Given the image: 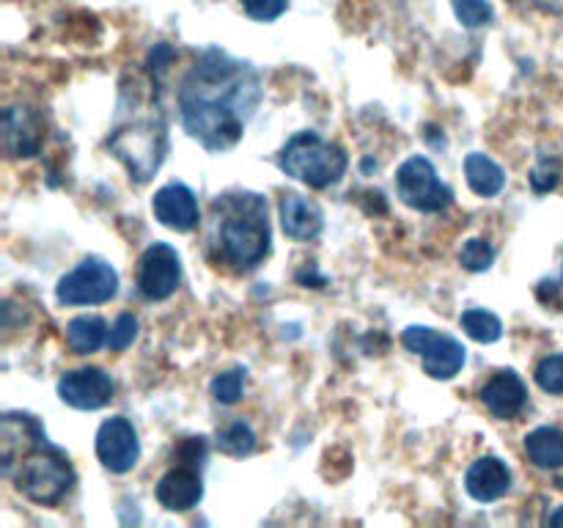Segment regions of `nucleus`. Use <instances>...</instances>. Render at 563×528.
<instances>
[{
    "label": "nucleus",
    "instance_id": "b1692460",
    "mask_svg": "<svg viewBox=\"0 0 563 528\" xmlns=\"http://www.w3.org/2000/svg\"><path fill=\"white\" fill-rule=\"evenodd\" d=\"M495 262V248L489 245L482 237H473L465 242V248L460 251V264L471 273H487Z\"/></svg>",
    "mask_w": 563,
    "mask_h": 528
},
{
    "label": "nucleus",
    "instance_id": "2eb2a0df",
    "mask_svg": "<svg viewBox=\"0 0 563 528\" xmlns=\"http://www.w3.org/2000/svg\"><path fill=\"white\" fill-rule=\"evenodd\" d=\"M465 490L478 504H493L511 490V471L500 457H478L465 473Z\"/></svg>",
    "mask_w": 563,
    "mask_h": 528
},
{
    "label": "nucleus",
    "instance_id": "423d86ee",
    "mask_svg": "<svg viewBox=\"0 0 563 528\" xmlns=\"http://www.w3.org/2000/svg\"><path fill=\"white\" fill-rule=\"evenodd\" d=\"M119 295V273L104 258L86 256L55 286L60 306H99Z\"/></svg>",
    "mask_w": 563,
    "mask_h": 528
},
{
    "label": "nucleus",
    "instance_id": "ddd939ff",
    "mask_svg": "<svg viewBox=\"0 0 563 528\" xmlns=\"http://www.w3.org/2000/svg\"><path fill=\"white\" fill-rule=\"evenodd\" d=\"M154 495H157L159 506L168 512L192 509V506L201 504L203 498L201 468L179 462V465H174L163 479H159Z\"/></svg>",
    "mask_w": 563,
    "mask_h": 528
},
{
    "label": "nucleus",
    "instance_id": "393cba45",
    "mask_svg": "<svg viewBox=\"0 0 563 528\" xmlns=\"http://www.w3.org/2000/svg\"><path fill=\"white\" fill-rule=\"evenodd\" d=\"M533 377H537V385L544 391V394L561 396L563 394V355L555 352V355L542 358V361L537 363Z\"/></svg>",
    "mask_w": 563,
    "mask_h": 528
},
{
    "label": "nucleus",
    "instance_id": "c756f323",
    "mask_svg": "<svg viewBox=\"0 0 563 528\" xmlns=\"http://www.w3.org/2000/svg\"><path fill=\"white\" fill-rule=\"evenodd\" d=\"M174 460L201 468V462L207 460V440H203V438H185L179 443V449L174 451Z\"/></svg>",
    "mask_w": 563,
    "mask_h": 528
},
{
    "label": "nucleus",
    "instance_id": "9b49d317",
    "mask_svg": "<svg viewBox=\"0 0 563 528\" xmlns=\"http://www.w3.org/2000/svg\"><path fill=\"white\" fill-rule=\"evenodd\" d=\"M97 457L110 473H126L137 465L141 457V440L130 418L113 416L99 427L97 432Z\"/></svg>",
    "mask_w": 563,
    "mask_h": 528
},
{
    "label": "nucleus",
    "instance_id": "1a4fd4ad",
    "mask_svg": "<svg viewBox=\"0 0 563 528\" xmlns=\"http://www.w3.org/2000/svg\"><path fill=\"white\" fill-rule=\"evenodd\" d=\"M181 280V258L176 248L168 242H154L143 251L141 262H137L135 286L141 292L143 300L163 302L179 289Z\"/></svg>",
    "mask_w": 563,
    "mask_h": 528
},
{
    "label": "nucleus",
    "instance_id": "4468645a",
    "mask_svg": "<svg viewBox=\"0 0 563 528\" xmlns=\"http://www.w3.org/2000/svg\"><path fill=\"white\" fill-rule=\"evenodd\" d=\"M482 402L495 418L500 421H511V418L520 416L528 405V388L522 383L520 374L515 369H500L493 377L484 383L482 388Z\"/></svg>",
    "mask_w": 563,
    "mask_h": 528
},
{
    "label": "nucleus",
    "instance_id": "f03ea898",
    "mask_svg": "<svg viewBox=\"0 0 563 528\" xmlns=\"http://www.w3.org/2000/svg\"><path fill=\"white\" fill-rule=\"evenodd\" d=\"M0 471L14 482L16 493L38 506L60 504L77 482L69 454L49 443L44 427L31 413H3Z\"/></svg>",
    "mask_w": 563,
    "mask_h": 528
},
{
    "label": "nucleus",
    "instance_id": "412c9836",
    "mask_svg": "<svg viewBox=\"0 0 563 528\" xmlns=\"http://www.w3.org/2000/svg\"><path fill=\"white\" fill-rule=\"evenodd\" d=\"M462 330H465L471 339L482 341V344H493L504 336V322L500 317H495L487 308H471V311L462 314Z\"/></svg>",
    "mask_w": 563,
    "mask_h": 528
},
{
    "label": "nucleus",
    "instance_id": "9d476101",
    "mask_svg": "<svg viewBox=\"0 0 563 528\" xmlns=\"http://www.w3.org/2000/svg\"><path fill=\"white\" fill-rule=\"evenodd\" d=\"M58 396L75 410H102L113 402L115 383L99 366H82L58 380Z\"/></svg>",
    "mask_w": 563,
    "mask_h": 528
},
{
    "label": "nucleus",
    "instance_id": "5701e85b",
    "mask_svg": "<svg viewBox=\"0 0 563 528\" xmlns=\"http://www.w3.org/2000/svg\"><path fill=\"white\" fill-rule=\"evenodd\" d=\"M214 402L220 405H234L242 399V391H245V369H229V372L218 374L209 385Z\"/></svg>",
    "mask_w": 563,
    "mask_h": 528
},
{
    "label": "nucleus",
    "instance_id": "c85d7f7f",
    "mask_svg": "<svg viewBox=\"0 0 563 528\" xmlns=\"http://www.w3.org/2000/svg\"><path fill=\"white\" fill-rule=\"evenodd\" d=\"M135 339H137V319L132 317V314H119V319H115L113 328H110L108 346L113 352H121L126 350Z\"/></svg>",
    "mask_w": 563,
    "mask_h": 528
},
{
    "label": "nucleus",
    "instance_id": "bb28decb",
    "mask_svg": "<svg viewBox=\"0 0 563 528\" xmlns=\"http://www.w3.org/2000/svg\"><path fill=\"white\" fill-rule=\"evenodd\" d=\"M561 170H563V165L555 154H542V157H539V163L533 165V170H531L533 193L555 190V185L561 182Z\"/></svg>",
    "mask_w": 563,
    "mask_h": 528
},
{
    "label": "nucleus",
    "instance_id": "a878e982",
    "mask_svg": "<svg viewBox=\"0 0 563 528\" xmlns=\"http://www.w3.org/2000/svg\"><path fill=\"white\" fill-rule=\"evenodd\" d=\"M454 14L465 28H484L493 22L495 9L489 0H454Z\"/></svg>",
    "mask_w": 563,
    "mask_h": 528
},
{
    "label": "nucleus",
    "instance_id": "4be33fe9",
    "mask_svg": "<svg viewBox=\"0 0 563 528\" xmlns=\"http://www.w3.org/2000/svg\"><path fill=\"white\" fill-rule=\"evenodd\" d=\"M218 449L229 457H247L256 449V432L242 418L225 424L218 432Z\"/></svg>",
    "mask_w": 563,
    "mask_h": 528
},
{
    "label": "nucleus",
    "instance_id": "f8f14e48",
    "mask_svg": "<svg viewBox=\"0 0 563 528\" xmlns=\"http://www.w3.org/2000/svg\"><path fill=\"white\" fill-rule=\"evenodd\" d=\"M154 218L170 231H179V234H187V231L196 229L201 223V209H198L196 193L190 190L181 182H168V185L159 187L152 198Z\"/></svg>",
    "mask_w": 563,
    "mask_h": 528
},
{
    "label": "nucleus",
    "instance_id": "f3484780",
    "mask_svg": "<svg viewBox=\"0 0 563 528\" xmlns=\"http://www.w3.org/2000/svg\"><path fill=\"white\" fill-rule=\"evenodd\" d=\"M3 143L9 157H33L42 148L36 121L25 108H9L3 113Z\"/></svg>",
    "mask_w": 563,
    "mask_h": 528
},
{
    "label": "nucleus",
    "instance_id": "6ab92c4d",
    "mask_svg": "<svg viewBox=\"0 0 563 528\" xmlns=\"http://www.w3.org/2000/svg\"><path fill=\"white\" fill-rule=\"evenodd\" d=\"M526 454L528 460L544 471H555L563 465V429L559 427H539L526 435Z\"/></svg>",
    "mask_w": 563,
    "mask_h": 528
},
{
    "label": "nucleus",
    "instance_id": "39448f33",
    "mask_svg": "<svg viewBox=\"0 0 563 528\" xmlns=\"http://www.w3.org/2000/svg\"><path fill=\"white\" fill-rule=\"evenodd\" d=\"M278 168L291 179L308 187H333L344 179L350 168V154L335 141H328L319 132L302 130L284 143L278 154Z\"/></svg>",
    "mask_w": 563,
    "mask_h": 528
},
{
    "label": "nucleus",
    "instance_id": "7c9ffc66",
    "mask_svg": "<svg viewBox=\"0 0 563 528\" xmlns=\"http://www.w3.org/2000/svg\"><path fill=\"white\" fill-rule=\"evenodd\" d=\"M550 522H553V526H563V506H559V509L550 515Z\"/></svg>",
    "mask_w": 563,
    "mask_h": 528
},
{
    "label": "nucleus",
    "instance_id": "f257e3e1",
    "mask_svg": "<svg viewBox=\"0 0 563 528\" xmlns=\"http://www.w3.org/2000/svg\"><path fill=\"white\" fill-rule=\"evenodd\" d=\"M262 97V77L251 64L207 50L181 77L176 102L187 135L207 152L223 154L242 141Z\"/></svg>",
    "mask_w": 563,
    "mask_h": 528
},
{
    "label": "nucleus",
    "instance_id": "2f4dec72",
    "mask_svg": "<svg viewBox=\"0 0 563 528\" xmlns=\"http://www.w3.org/2000/svg\"><path fill=\"white\" fill-rule=\"evenodd\" d=\"M555 286V289H563V273H561V280H559V284H553Z\"/></svg>",
    "mask_w": 563,
    "mask_h": 528
},
{
    "label": "nucleus",
    "instance_id": "aec40b11",
    "mask_svg": "<svg viewBox=\"0 0 563 528\" xmlns=\"http://www.w3.org/2000/svg\"><path fill=\"white\" fill-rule=\"evenodd\" d=\"M108 324H104L102 317H93V314H82V317H75L69 324H66V341H69L71 350L77 355H91L99 346L108 344Z\"/></svg>",
    "mask_w": 563,
    "mask_h": 528
},
{
    "label": "nucleus",
    "instance_id": "20e7f679",
    "mask_svg": "<svg viewBox=\"0 0 563 528\" xmlns=\"http://www.w3.org/2000/svg\"><path fill=\"white\" fill-rule=\"evenodd\" d=\"M214 251L218 262L236 273H251L267 258L269 242V215L267 201L258 193L236 190L214 198Z\"/></svg>",
    "mask_w": 563,
    "mask_h": 528
},
{
    "label": "nucleus",
    "instance_id": "0eeeda50",
    "mask_svg": "<svg viewBox=\"0 0 563 528\" xmlns=\"http://www.w3.org/2000/svg\"><path fill=\"white\" fill-rule=\"evenodd\" d=\"M396 196L401 198V204L418 209V212H443L454 201V193H451L449 185L440 182L432 160L421 157V154L399 165V170H396Z\"/></svg>",
    "mask_w": 563,
    "mask_h": 528
},
{
    "label": "nucleus",
    "instance_id": "cd10ccee",
    "mask_svg": "<svg viewBox=\"0 0 563 528\" xmlns=\"http://www.w3.org/2000/svg\"><path fill=\"white\" fill-rule=\"evenodd\" d=\"M245 14L256 22H275L280 14H286L289 0H240Z\"/></svg>",
    "mask_w": 563,
    "mask_h": 528
},
{
    "label": "nucleus",
    "instance_id": "dca6fc26",
    "mask_svg": "<svg viewBox=\"0 0 563 528\" xmlns=\"http://www.w3.org/2000/svg\"><path fill=\"white\" fill-rule=\"evenodd\" d=\"M278 212H280V226H284L286 237L291 240H317L324 229V215L322 207L311 198H302L297 193H286L278 204Z\"/></svg>",
    "mask_w": 563,
    "mask_h": 528
},
{
    "label": "nucleus",
    "instance_id": "6e6552de",
    "mask_svg": "<svg viewBox=\"0 0 563 528\" xmlns=\"http://www.w3.org/2000/svg\"><path fill=\"white\" fill-rule=\"evenodd\" d=\"M401 344L421 355L423 372L432 380H451L462 372L467 361V350L460 339L449 333H438V330L427 328V324H412L401 333Z\"/></svg>",
    "mask_w": 563,
    "mask_h": 528
},
{
    "label": "nucleus",
    "instance_id": "a211bd4d",
    "mask_svg": "<svg viewBox=\"0 0 563 528\" xmlns=\"http://www.w3.org/2000/svg\"><path fill=\"white\" fill-rule=\"evenodd\" d=\"M465 176L471 190L482 198H495L506 187V170L493 157H487L482 152L467 154Z\"/></svg>",
    "mask_w": 563,
    "mask_h": 528
},
{
    "label": "nucleus",
    "instance_id": "7ed1b4c3",
    "mask_svg": "<svg viewBox=\"0 0 563 528\" xmlns=\"http://www.w3.org/2000/svg\"><path fill=\"white\" fill-rule=\"evenodd\" d=\"M108 146L137 185L152 179L163 165L168 154V124L157 94H148L141 80L121 88Z\"/></svg>",
    "mask_w": 563,
    "mask_h": 528
}]
</instances>
